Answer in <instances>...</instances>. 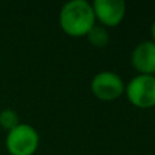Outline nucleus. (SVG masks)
<instances>
[{
    "instance_id": "nucleus-1",
    "label": "nucleus",
    "mask_w": 155,
    "mask_h": 155,
    "mask_svg": "<svg viewBox=\"0 0 155 155\" xmlns=\"http://www.w3.org/2000/svg\"><path fill=\"white\" fill-rule=\"evenodd\" d=\"M59 25L70 37H86L95 25L91 3L87 0H71L65 3L59 14Z\"/></svg>"
},
{
    "instance_id": "nucleus-2",
    "label": "nucleus",
    "mask_w": 155,
    "mask_h": 155,
    "mask_svg": "<svg viewBox=\"0 0 155 155\" xmlns=\"http://www.w3.org/2000/svg\"><path fill=\"white\" fill-rule=\"evenodd\" d=\"M40 146V135L34 127L19 124L7 132L5 148L10 155H34Z\"/></svg>"
},
{
    "instance_id": "nucleus-3",
    "label": "nucleus",
    "mask_w": 155,
    "mask_h": 155,
    "mask_svg": "<svg viewBox=\"0 0 155 155\" xmlns=\"http://www.w3.org/2000/svg\"><path fill=\"white\" fill-rule=\"evenodd\" d=\"M128 101L137 109H151L155 106V76L137 75L125 86Z\"/></svg>"
},
{
    "instance_id": "nucleus-4",
    "label": "nucleus",
    "mask_w": 155,
    "mask_h": 155,
    "mask_svg": "<svg viewBox=\"0 0 155 155\" xmlns=\"http://www.w3.org/2000/svg\"><path fill=\"white\" fill-rule=\"evenodd\" d=\"M91 93L104 102L118 99L125 91V83L121 76L112 71H101L91 79Z\"/></svg>"
},
{
    "instance_id": "nucleus-5",
    "label": "nucleus",
    "mask_w": 155,
    "mask_h": 155,
    "mask_svg": "<svg viewBox=\"0 0 155 155\" xmlns=\"http://www.w3.org/2000/svg\"><path fill=\"white\" fill-rule=\"evenodd\" d=\"M95 22L104 27H116L124 21L127 4L123 0H94L91 3Z\"/></svg>"
},
{
    "instance_id": "nucleus-6",
    "label": "nucleus",
    "mask_w": 155,
    "mask_h": 155,
    "mask_svg": "<svg viewBox=\"0 0 155 155\" xmlns=\"http://www.w3.org/2000/svg\"><path fill=\"white\" fill-rule=\"evenodd\" d=\"M131 64L139 75L155 76V42L143 41L132 51Z\"/></svg>"
},
{
    "instance_id": "nucleus-7",
    "label": "nucleus",
    "mask_w": 155,
    "mask_h": 155,
    "mask_svg": "<svg viewBox=\"0 0 155 155\" xmlns=\"http://www.w3.org/2000/svg\"><path fill=\"white\" fill-rule=\"evenodd\" d=\"M87 41L94 46V48H105V46L109 44L110 35L109 31L106 30V27L101 26V25H94L93 29L87 33L86 35Z\"/></svg>"
},
{
    "instance_id": "nucleus-8",
    "label": "nucleus",
    "mask_w": 155,
    "mask_h": 155,
    "mask_svg": "<svg viewBox=\"0 0 155 155\" xmlns=\"http://www.w3.org/2000/svg\"><path fill=\"white\" fill-rule=\"evenodd\" d=\"M19 116L14 109H3L0 112V127L5 131H11L16 125H19Z\"/></svg>"
},
{
    "instance_id": "nucleus-9",
    "label": "nucleus",
    "mask_w": 155,
    "mask_h": 155,
    "mask_svg": "<svg viewBox=\"0 0 155 155\" xmlns=\"http://www.w3.org/2000/svg\"><path fill=\"white\" fill-rule=\"evenodd\" d=\"M151 38H153V42H155V21L153 22V25H151Z\"/></svg>"
}]
</instances>
